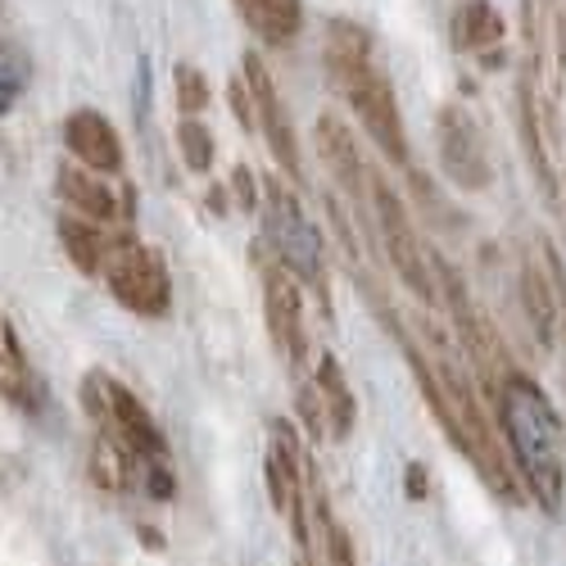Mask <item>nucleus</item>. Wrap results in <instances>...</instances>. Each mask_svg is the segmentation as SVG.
Instances as JSON below:
<instances>
[{
    "mask_svg": "<svg viewBox=\"0 0 566 566\" xmlns=\"http://www.w3.org/2000/svg\"><path fill=\"white\" fill-rule=\"evenodd\" d=\"M522 300H526V313H531V322H535L539 340H553L562 304H557V291L544 281V272H539V268H526V272H522Z\"/></svg>",
    "mask_w": 566,
    "mask_h": 566,
    "instance_id": "nucleus-19",
    "label": "nucleus"
},
{
    "mask_svg": "<svg viewBox=\"0 0 566 566\" xmlns=\"http://www.w3.org/2000/svg\"><path fill=\"white\" fill-rule=\"evenodd\" d=\"M449 32H453V45H458V51L481 55V51H490V45L503 41L507 28H503V14L490 6V0H462V6L453 10Z\"/></svg>",
    "mask_w": 566,
    "mask_h": 566,
    "instance_id": "nucleus-15",
    "label": "nucleus"
},
{
    "mask_svg": "<svg viewBox=\"0 0 566 566\" xmlns=\"http://www.w3.org/2000/svg\"><path fill=\"white\" fill-rule=\"evenodd\" d=\"M241 77L250 82V96H254V114H259V132L268 140L272 159L281 164L291 181H304V159H300V140H295V123H291V109L281 101V86L272 77V69L263 64L259 51H245L241 55Z\"/></svg>",
    "mask_w": 566,
    "mask_h": 566,
    "instance_id": "nucleus-6",
    "label": "nucleus"
},
{
    "mask_svg": "<svg viewBox=\"0 0 566 566\" xmlns=\"http://www.w3.org/2000/svg\"><path fill=\"white\" fill-rule=\"evenodd\" d=\"M499 417L516 458V471L531 485L544 512H562L566 499V427L548 395L531 376H507L499 390Z\"/></svg>",
    "mask_w": 566,
    "mask_h": 566,
    "instance_id": "nucleus-2",
    "label": "nucleus"
},
{
    "mask_svg": "<svg viewBox=\"0 0 566 566\" xmlns=\"http://www.w3.org/2000/svg\"><path fill=\"white\" fill-rule=\"evenodd\" d=\"M313 136H317V155H322L326 172H332V181L354 200L358 213L371 218V172H367V164H363L358 136L349 132V123L336 118V114H322L317 127H313Z\"/></svg>",
    "mask_w": 566,
    "mask_h": 566,
    "instance_id": "nucleus-9",
    "label": "nucleus"
},
{
    "mask_svg": "<svg viewBox=\"0 0 566 566\" xmlns=\"http://www.w3.org/2000/svg\"><path fill=\"white\" fill-rule=\"evenodd\" d=\"M231 186H235V196H241V209H254V205H259V196H254V172H250L245 164L231 172Z\"/></svg>",
    "mask_w": 566,
    "mask_h": 566,
    "instance_id": "nucleus-24",
    "label": "nucleus"
},
{
    "mask_svg": "<svg viewBox=\"0 0 566 566\" xmlns=\"http://www.w3.org/2000/svg\"><path fill=\"white\" fill-rule=\"evenodd\" d=\"M263 231L276 263H286L300 281L326 291V254H322V231L308 222L300 196L281 177L263 186Z\"/></svg>",
    "mask_w": 566,
    "mask_h": 566,
    "instance_id": "nucleus-3",
    "label": "nucleus"
},
{
    "mask_svg": "<svg viewBox=\"0 0 566 566\" xmlns=\"http://www.w3.org/2000/svg\"><path fill=\"white\" fill-rule=\"evenodd\" d=\"M60 245H64V254L73 259V268L82 272V276H101V263H105V250H109V241H105V231L91 222V218H60Z\"/></svg>",
    "mask_w": 566,
    "mask_h": 566,
    "instance_id": "nucleus-17",
    "label": "nucleus"
},
{
    "mask_svg": "<svg viewBox=\"0 0 566 566\" xmlns=\"http://www.w3.org/2000/svg\"><path fill=\"white\" fill-rule=\"evenodd\" d=\"M263 317H268V336L276 354L291 367L304 363V295H300V276L286 263H268L263 268Z\"/></svg>",
    "mask_w": 566,
    "mask_h": 566,
    "instance_id": "nucleus-8",
    "label": "nucleus"
},
{
    "mask_svg": "<svg viewBox=\"0 0 566 566\" xmlns=\"http://www.w3.org/2000/svg\"><path fill=\"white\" fill-rule=\"evenodd\" d=\"M371 222H376V231H381V245H386V254L395 263V276L421 304H436L440 300V281L431 272V254L421 250L417 227H412L403 200L395 196V186L386 177H376V172H371Z\"/></svg>",
    "mask_w": 566,
    "mask_h": 566,
    "instance_id": "nucleus-5",
    "label": "nucleus"
},
{
    "mask_svg": "<svg viewBox=\"0 0 566 566\" xmlns=\"http://www.w3.org/2000/svg\"><path fill=\"white\" fill-rule=\"evenodd\" d=\"M28 86H32V55L23 51L19 41L0 36V118L23 101Z\"/></svg>",
    "mask_w": 566,
    "mask_h": 566,
    "instance_id": "nucleus-18",
    "label": "nucleus"
},
{
    "mask_svg": "<svg viewBox=\"0 0 566 566\" xmlns=\"http://www.w3.org/2000/svg\"><path fill=\"white\" fill-rule=\"evenodd\" d=\"M227 96H231V114H235V123H241L245 132H250V127H259L254 96H250V82H245V77H235V82L227 86Z\"/></svg>",
    "mask_w": 566,
    "mask_h": 566,
    "instance_id": "nucleus-23",
    "label": "nucleus"
},
{
    "mask_svg": "<svg viewBox=\"0 0 566 566\" xmlns=\"http://www.w3.org/2000/svg\"><path fill=\"white\" fill-rule=\"evenodd\" d=\"M313 395L326 412V431H332V440H349L354 421H358V403H354V390H349L345 371L332 354H322V363L313 371Z\"/></svg>",
    "mask_w": 566,
    "mask_h": 566,
    "instance_id": "nucleus-14",
    "label": "nucleus"
},
{
    "mask_svg": "<svg viewBox=\"0 0 566 566\" xmlns=\"http://www.w3.org/2000/svg\"><path fill=\"white\" fill-rule=\"evenodd\" d=\"M55 191L64 196V205L73 209V213H82V218H91V222H114L118 218V200H114V191H109V181H105V172H91V168H60L55 172Z\"/></svg>",
    "mask_w": 566,
    "mask_h": 566,
    "instance_id": "nucleus-13",
    "label": "nucleus"
},
{
    "mask_svg": "<svg viewBox=\"0 0 566 566\" xmlns=\"http://www.w3.org/2000/svg\"><path fill=\"white\" fill-rule=\"evenodd\" d=\"M172 96H177V109L181 114H205L209 101H213V86L205 77L200 64H172Z\"/></svg>",
    "mask_w": 566,
    "mask_h": 566,
    "instance_id": "nucleus-21",
    "label": "nucleus"
},
{
    "mask_svg": "<svg viewBox=\"0 0 566 566\" xmlns=\"http://www.w3.org/2000/svg\"><path fill=\"white\" fill-rule=\"evenodd\" d=\"M436 140H440V164H444L449 181L462 186V191H485L494 172H490L481 127L471 123V114L458 105H444L436 118Z\"/></svg>",
    "mask_w": 566,
    "mask_h": 566,
    "instance_id": "nucleus-7",
    "label": "nucleus"
},
{
    "mask_svg": "<svg viewBox=\"0 0 566 566\" xmlns=\"http://www.w3.org/2000/svg\"><path fill=\"white\" fill-rule=\"evenodd\" d=\"M326 77H332V86L345 96V105L358 114L363 132L371 136V146L381 150L390 164L408 168L412 150H408V132H403L395 82L386 77L381 64H376L367 28H358L354 19H332L326 23Z\"/></svg>",
    "mask_w": 566,
    "mask_h": 566,
    "instance_id": "nucleus-1",
    "label": "nucleus"
},
{
    "mask_svg": "<svg viewBox=\"0 0 566 566\" xmlns=\"http://www.w3.org/2000/svg\"><path fill=\"white\" fill-rule=\"evenodd\" d=\"M177 155L186 159V168H191V172H209V168H213L218 140H213V132L200 123V114H181V123H177Z\"/></svg>",
    "mask_w": 566,
    "mask_h": 566,
    "instance_id": "nucleus-20",
    "label": "nucleus"
},
{
    "mask_svg": "<svg viewBox=\"0 0 566 566\" xmlns=\"http://www.w3.org/2000/svg\"><path fill=\"white\" fill-rule=\"evenodd\" d=\"M322 531H326V566H358L354 562V548H349V535L340 522H332L322 507Z\"/></svg>",
    "mask_w": 566,
    "mask_h": 566,
    "instance_id": "nucleus-22",
    "label": "nucleus"
},
{
    "mask_svg": "<svg viewBox=\"0 0 566 566\" xmlns=\"http://www.w3.org/2000/svg\"><path fill=\"white\" fill-rule=\"evenodd\" d=\"M101 381V395L109 399V421H114V436L127 444V453H136V458H146V462H164V453H168V444H164V436H159V427H155V417H150V408L140 403L123 381H114V376H96Z\"/></svg>",
    "mask_w": 566,
    "mask_h": 566,
    "instance_id": "nucleus-11",
    "label": "nucleus"
},
{
    "mask_svg": "<svg viewBox=\"0 0 566 566\" xmlns=\"http://www.w3.org/2000/svg\"><path fill=\"white\" fill-rule=\"evenodd\" d=\"M101 276H105L109 295L136 317H164L172 308V272L155 245H140L132 235L109 241Z\"/></svg>",
    "mask_w": 566,
    "mask_h": 566,
    "instance_id": "nucleus-4",
    "label": "nucleus"
},
{
    "mask_svg": "<svg viewBox=\"0 0 566 566\" xmlns=\"http://www.w3.org/2000/svg\"><path fill=\"white\" fill-rule=\"evenodd\" d=\"M32 390H36V381H32V363L23 354V340L14 332V322L0 313V395L28 408L32 403Z\"/></svg>",
    "mask_w": 566,
    "mask_h": 566,
    "instance_id": "nucleus-16",
    "label": "nucleus"
},
{
    "mask_svg": "<svg viewBox=\"0 0 566 566\" xmlns=\"http://www.w3.org/2000/svg\"><path fill=\"white\" fill-rule=\"evenodd\" d=\"M64 146H69V155L82 164V168H91V172H105V177H114V172H123V136H118V127L101 114V109H73L69 118H64Z\"/></svg>",
    "mask_w": 566,
    "mask_h": 566,
    "instance_id": "nucleus-10",
    "label": "nucleus"
},
{
    "mask_svg": "<svg viewBox=\"0 0 566 566\" xmlns=\"http://www.w3.org/2000/svg\"><path fill=\"white\" fill-rule=\"evenodd\" d=\"M231 10L272 51L304 32V0H231Z\"/></svg>",
    "mask_w": 566,
    "mask_h": 566,
    "instance_id": "nucleus-12",
    "label": "nucleus"
}]
</instances>
